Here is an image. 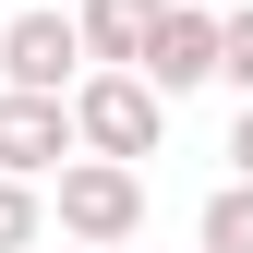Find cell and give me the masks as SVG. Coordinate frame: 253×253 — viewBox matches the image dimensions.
I'll list each match as a JSON object with an SVG mask.
<instances>
[{"label": "cell", "mask_w": 253, "mask_h": 253, "mask_svg": "<svg viewBox=\"0 0 253 253\" xmlns=\"http://www.w3.org/2000/svg\"><path fill=\"white\" fill-rule=\"evenodd\" d=\"M48 217H60V241H133L145 229V169L133 157H73L48 181Z\"/></svg>", "instance_id": "1"}, {"label": "cell", "mask_w": 253, "mask_h": 253, "mask_svg": "<svg viewBox=\"0 0 253 253\" xmlns=\"http://www.w3.org/2000/svg\"><path fill=\"white\" fill-rule=\"evenodd\" d=\"M73 133H84V157H157L169 97H157L145 73H84L73 84Z\"/></svg>", "instance_id": "2"}, {"label": "cell", "mask_w": 253, "mask_h": 253, "mask_svg": "<svg viewBox=\"0 0 253 253\" xmlns=\"http://www.w3.org/2000/svg\"><path fill=\"white\" fill-rule=\"evenodd\" d=\"M84 12H12L0 24V84H24V97H73L84 84Z\"/></svg>", "instance_id": "3"}, {"label": "cell", "mask_w": 253, "mask_h": 253, "mask_svg": "<svg viewBox=\"0 0 253 253\" xmlns=\"http://www.w3.org/2000/svg\"><path fill=\"white\" fill-rule=\"evenodd\" d=\"M73 157H84L73 97H24V84H0V169H12V181H60Z\"/></svg>", "instance_id": "4"}, {"label": "cell", "mask_w": 253, "mask_h": 253, "mask_svg": "<svg viewBox=\"0 0 253 253\" xmlns=\"http://www.w3.org/2000/svg\"><path fill=\"white\" fill-rule=\"evenodd\" d=\"M217 48H229V12L169 0V24H157V48H145V84L157 97H193V84H217Z\"/></svg>", "instance_id": "5"}, {"label": "cell", "mask_w": 253, "mask_h": 253, "mask_svg": "<svg viewBox=\"0 0 253 253\" xmlns=\"http://www.w3.org/2000/svg\"><path fill=\"white\" fill-rule=\"evenodd\" d=\"M157 24H169V0H84V48H97V73H145Z\"/></svg>", "instance_id": "6"}, {"label": "cell", "mask_w": 253, "mask_h": 253, "mask_svg": "<svg viewBox=\"0 0 253 253\" xmlns=\"http://www.w3.org/2000/svg\"><path fill=\"white\" fill-rule=\"evenodd\" d=\"M205 253H253V181H229V193H205Z\"/></svg>", "instance_id": "7"}, {"label": "cell", "mask_w": 253, "mask_h": 253, "mask_svg": "<svg viewBox=\"0 0 253 253\" xmlns=\"http://www.w3.org/2000/svg\"><path fill=\"white\" fill-rule=\"evenodd\" d=\"M37 229H48V193L0 169V253H37Z\"/></svg>", "instance_id": "8"}, {"label": "cell", "mask_w": 253, "mask_h": 253, "mask_svg": "<svg viewBox=\"0 0 253 253\" xmlns=\"http://www.w3.org/2000/svg\"><path fill=\"white\" fill-rule=\"evenodd\" d=\"M217 84H241V97H253V0L229 12V48H217Z\"/></svg>", "instance_id": "9"}, {"label": "cell", "mask_w": 253, "mask_h": 253, "mask_svg": "<svg viewBox=\"0 0 253 253\" xmlns=\"http://www.w3.org/2000/svg\"><path fill=\"white\" fill-rule=\"evenodd\" d=\"M229 181H253V97H241V121H229Z\"/></svg>", "instance_id": "10"}, {"label": "cell", "mask_w": 253, "mask_h": 253, "mask_svg": "<svg viewBox=\"0 0 253 253\" xmlns=\"http://www.w3.org/2000/svg\"><path fill=\"white\" fill-rule=\"evenodd\" d=\"M73 253H133V241H73Z\"/></svg>", "instance_id": "11"}, {"label": "cell", "mask_w": 253, "mask_h": 253, "mask_svg": "<svg viewBox=\"0 0 253 253\" xmlns=\"http://www.w3.org/2000/svg\"><path fill=\"white\" fill-rule=\"evenodd\" d=\"M0 24H12V12H0Z\"/></svg>", "instance_id": "12"}, {"label": "cell", "mask_w": 253, "mask_h": 253, "mask_svg": "<svg viewBox=\"0 0 253 253\" xmlns=\"http://www.w3.org/2000/svg\"><path fill=\"white\" fill-rule=\"evenodd\" d=\"M193 253H205V241H193Z\"/></svg>", "instance_id": "13"}]
</instances>
